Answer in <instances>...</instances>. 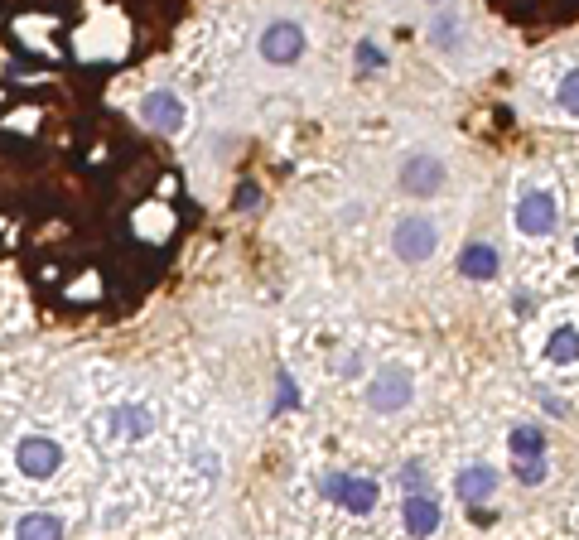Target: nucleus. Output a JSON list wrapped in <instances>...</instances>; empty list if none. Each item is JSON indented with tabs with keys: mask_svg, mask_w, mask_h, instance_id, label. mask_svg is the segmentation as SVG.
I'll return each instance as SVG.
<instances>
[{
	"mask_svg": "<svg viewBox=\"0 0 579 540\" xmlns=\"http://www.w3.org/2000/svg\"><path fill=\"white\" fill-rule=\"evenodd\" d=\"M160 434V415L145 401H111L92 415V444L107 449V454H126V449H140Z\"/></svg>",
	"mask_w": 579,
	"mask_h": 540,
	"instance_id": "1",
	"label": "nucleus"
},
{
	"mask_svg": "<svg viewBox=\"0 0 579 540\" xmlns=\"http://www.w3.org/2000/svg\"><path fill=\"white\" fill-rule=\"evenodd\" d=\"M560 213H565V198H560V189H555L551 179L531 174L512 193V232L531 246L551 242L555 232H560Z\"/></svg>",
	"mask_w": 579,
	"mask_h": 540,
	"instance_id": "2",
	"label": "nucleus"
},
{
	"mask_svg": "<svg viewBox=\"0 0 579 540\" xmlns=\"http://www.w3.org/2000/svg\"><path fill=\"white\" fill-rule=\"evenodd\" d=\"M10 473L25 487H49L68 473V444L58 434L44 430H25L10 444Z\"/></svg>",
	"mask_w": 579,
	"mask_h": 540,
	"instance_id": "3",
	"label": "nucleus"
},
{
	"mask_svg": "<svg viewBox=\"0 0 579 540\" xmlns=\"http://www.w3.org/2000/svg\"><path fill=\"white\" fill-rule=\"evenodd\" d=\"M425 44H430V54L440 58V63H449V68H469L473 44H478V29H473L469 10H464L459 0L435 5V10H430V25H425Z\"/></svg>",
	"mask_w": 579,
	"mask_h": 540,
	"instance_id": "4",
	"label": "nucleus"
},
{
	"mask_svg": "<svg viewBox=\"0 0 579 540\" xmlns=\"http://www.w3.org/2000/svg\"><path fill=\"white\" fill-rule=\"evenodd\" d=\"M319 497L348 516H377V507H382V478L353 473V468H329L319 478Z\"/></svg>",
	"mask_w": 579,
	"mask_h": 540,
	"instance_id": "5",
	"label": "nucleus"
},
{
	"mask_svg": "<svg viewBox=\"0 0 579 540\" xmlns=\"http://www.w3.org/2000/svg\"><path fill=\"white\" fill-rule=\"evenodd\" d=\"M367 410L372 415H406L415 405V367L401 357H386L377 362V372L367 377Z\"/></svg>",
	"mask_w": 579,
	"mask_h": 540,
	"instance_id": "6",
	"label": "nucleus"
},
{
	"mask_svg": "<svg viewBox=\"0 0 579 540\" xmlns=\"http://www.w3.org/2000/svg\"><path fill=\"white\" fill-rule=\"evenodd\" d=\"M309 54V25L300 15H271L256 29V58L266 68H295Z\"/></svg>",
	"mask_w": 579,
	"mask_h": 540,
	"instance_id": "7",
	"label": "nucleus"
},
{
	"mask_svg": "<svg viewBox=\"0 0 579 540\" xmlns=\"http://www.w3.org/2000/svg\"><path fill=\"white\" fill-rule=\"evenodd\" d=\"M222 478H227L222 449H193L189 459L179 463V473H174V492H179L184 507H208L222 492Z\"/></svg>",
	"mask_w": 579,
	"mask_h": 540,
	"instance_id": "8",
	"label": "nucleus"
},
{
	"mask_svg": "<svg viewBox=\"0 0 579 540\" xmlns=\"http://www.w3.org/2000/svg\"><path fill=\"white\" fill-rule=\"evenodd\" d=\"M396 184H401V193H411L420 203L440 198L444 184H449V160H444L440 150H430V145H411L396 160Z\"/></svg>",
	"mask_w": 579,
	"mask_h": 540,
	"instance_id": "9",
	"label": "nucleus"
},
{
	"mask_svg": "<svg viewBox=\"0 0 579 540\" xmlns=\"http://www.w3.org/2000/svg\"><path fill=\"white\" fill-rule=\"evenodd\" d=\"M440 217L435 213H401L391 222V256L401 266H425L440 251Z\"/></svg>",
	"mask_w": 579,
	"mask_h": 540,
	"instance_id": "10",
	"label": "nucleus"
},
{
	"mask_svg": "<svg viewBox=\"0 0 579 540\" xmlns=\"http://www.w3.org/2000/svg\"><path fill=\"white\" fill-rule=\"evenodd\" d=\"M136 121L145 126V131L155 135H169V140H184L193 126V111L189 102L174 92V87H145L136 102Z\"/></svg>",
	"mask_w": 579,
	"mask_h": 540,
	"instance_id": "11",
	"label": "nucleus"
},
{
	"mask_svg": "<svg viewBox=\"0 0 579 540\" xmlns=\"http://www.w3.org/2000/svg\"><path fill=\"white\" fill-rule=\"evenodd\" d=\"M401 531L406 536H440L444 531V502L435 487H411L401 492Z\"/></svg>",
	"mask_w": 579,
	"mask_h": 540,
	"instance_id": "12",
	"label": "nucleus"
},
{
	"mask_svg": "<svg viewBox=\"0 0 579 540\" xmlns=\"http://www.w3.org/2000/svg\"><path fill=\"white\" fill-rule=\"evenodd\" d=\"M497 492H502V473H497L488 459H469L454 468V497L464 502V507H488V502H497Z\"/></svg>",
	"mask_w": 579,
	"mask_h": 540,
	"instance_id": "13",
	"label": "nucleus"
},
{
	"mask_svg": "<svg viewBox=\"0 0 579 540\" xmlns=\"http://www.w3.org/2000/svg\"><path fill=\"white\" fill-rule=\"evenodd\" d=\"M454 270H459L464 280H473V285H488V280L502 275V251H497V242H488V237H473V242L459 251Z\"/></svg>",
	"mask_w": 579,
	"mask_h": 540,
	"instance_id": "14",
	"label": "nucleus"
},
{
	"mask_svg": "<svg viewBox=\"0 0 579 540\" xmlns=\"http://www.w3.org/2000/svg\"><path fill=\"white\" fill-rule=\"evenodd\" d=\"M546 367H555V372H575L579 367V324L575 319H560V324L546 333Z\"/></svg>",
	"mask_w": 579,
	"mask_h": 540,
	"instance_id": "15",
	"label": "nucleus"
},
{
	"mask_svg": "<svg viewBox=\"0 0 579 540\" xmlns=\"http://www.w3.org/2000/svg\"><path fill=\"white\" fill-rule=\"evenodd\" d=\"M10 531H15L20 540H63V536H68V516L34 507V512L15 516V521H10Z\"/></svg>",
	"mask_w": 579,
	"mask_h": 540,
	"instance_id": "16",
	"label": "nucleus"
},
{
	"mask_svg": "<svg viewBox=\"0 0 579 540\" xmlns=\"http://www.w3.org/2000/svg\"><path fill=\"white\" fill-rule=\"evenodd\" d=\"M131 232H136L140 242H165L169 232H174V213H169L160 198H155V203H140L136 213H131Z\"/></svg>",
	"mask_w": 579,
	"mask_h": 540,
	"instance_id": "17",
	"label": "nucleus"
},
{
	"mask_svg": "<svg viewBox=\"0 0 579 540\" xmlns=\"http://www.w3.org/2000/svg\"><path fill=\"white\" fill-rule=\"evenodd\" d=\"M507 449H512V459H536V454H546V430L536 420H517L507 430Z\"/></svg>",
	"mask_w": 579,
	"mask_h": 540,
	"instance_id": "18",
	"label": "nucleus"
},
{
	"mask_svg": "<svg viewBox=\"0 0 579 540\" xmlns=\"http://www.w3.org/2000/svg\"><path fill=\"white\" fill-rule=\"evenodd\" d=\"M353 68H358V73H386V68H391V49H386L377 34H362L358 49H353Z\"/></svg>",
	"mask_w": 579,
	"mask_h": 540,
	"instance_id": "19",
	"label": "nucleus"
},
{
	"mask_svg": "<svg viewBox=\"0 0 579 540\" xmlns=\"http://www.w3.org/2000/svg\"><path fill=\"white\" fill-rule=\"evenodd\" d=\"M555 107L565 111V121H575L579 126V63L555 78Z\"/></svg>",
	"mask_w": 579,
	"mask_h": 540,
	"instance_id": "20",
	"label": "nucleus"
},
{
	"mask_svg": "<svg viewBox=\"0 0 579 540\" xmlns=\"http://www.w3.org/2000/svg\"><path fill=\"white\" fill-rule=\"evenodd\" d=\"M512 478L522 487H546L551 483V454H536V459H512Z\"/></svg>",
	"mask_w": 579,
	"mask_h": 540,
	"instance_id": "21",
	"label": "nucleus"
},
{
	"mask_svg": "<svg viewBox=\"0 0 579 540\" xmlns=\"http://www.w3.org/2000/svg\"><path fill=\"white\" fill-rule=\"evenodd\" d=\"M49 20H39V15H25V20H15V34H20V44H29V49H49Z\"/></svg>",
	"mask_w": 579,
	"mask_h": 540,
	"instance_id": "22",
	"label": "nucleus"
},
{
	"mask_svg": "<svg viewBox=\"0 0 579 540\" xmlns=\"http://www.w3.org/2000/svg\"><path fill=\"white\" fill-rule=\"evenodd\" d=\"M362 362H367V348H343V357L333 362V377L358 381V377H362Z\"/></svg>",
	"mask_w": 579,
	"mask_h": 540,
	"instance_id": "23",
	"label": "nucleus"
},
{
	"mask_svg": "<svg viewBox=\"0 0 579 540\" xmlns=\"http://www.w3.org/2000/svg\"><path fill=\"white\" fill-rule=\"evenodd\" d=\"M68 299H102V275H97V270L78 275V280L68 285Z\"/></svg>",
	"mask_w": 579,
	"mask_h": 540,
	"instance_id": "24",
	"label": "nucleus"
},
{
	"mask_svg": "<svg viewBox=\"0 0 579 540\" xmlns=\"http://www.w3.org/2000/svg\"><path fill=\"white\" fill-rule=\"evenodd\" d=\"M411 487H430V468H425L420 459L401 463V492H411Z\"/></svg>",
	"mask_w": 579,
	"mask_h": 540,
	"instance_id": "25",
	"label": "nucleus"
},
{
	"mask_svg": "<svg viewBox=\"0 0 579 540\" xmlns=\"http://www.w3.org/2000/svg\"><path fill=\"white\" fill-rule=\"evenodd\" d=\"M5 126H10V131H39V111L34 107H20V111H10V116H5Z\"/></svg>",
	"mask_w": 579,
	"mask_h": 540,
	"instance_id": "26",
	"label": "nucleus"
},
{
	"mask_svg": "<svg viewBox=\"0 0 579 540\" xmlns=\"http://www.w3.org/2000/svg\"><path fill=\"white\" fill-rule=\"evenodd\" d=\"M256 208H261V189H256V184H242V189H237V213H256Z\"/></svg>",
	"mask_w": 579,
	"mask_h": 540,
	"instance_id": "27",
	"label": "nucleus"
},
{
	"mask_svg": "<svg viewBox=\"0 0 579 540\" xmlns=\"http://www.w3.org/2000/svg\"><path fill=\"white\" fill-rule=\"evenodd\" d=\"M541 396V405H546V415H570V405L560 401V396H551V391H536Z\"/></svg>",
	"mask_w": 579,
	"mask_h": 540,
	"instance_id": "28",
	"label": "nucleus"
},
{
	"mask_svg": "<svg viewBox=\"0 0 579 540\" xmlns=\"http://www.w3.org/2000/svg\"><path fill=\"white\" fill-rule=\"evenodd\" d=\"M280 405H300V391H295V377H280Z\"/></svg>",
	"mask_w": 579,
	"mask_h": 540,
	"instance_id": "29",
	"label": "nucleus"
},
{
	"mask_svg": "<svg viewBox=\"0 0 579 540\" xmlns=\"http://www.w3.org/2000/svg\"><path fill=\"white\" fill-rule=\"evenodd\" d=\"M570 256H575V261H579V227H575V232H570Z\"/></svg>",
	"mask_w": 579,
	"mask_h": 540,
	"instance_id": "30",
	"label": "nucleus"
},
{
	"mask_svg": "<svg viewBox=\"0 0 579 540\" xmlns=\"http://www.w3.org/2000/svg\"><path fill=\"white\" fill-rule=\"evenodd\" d=\"M420 5H425V10H435V5H449V0H420Z\"/></svg>",
	"mask_w": 579,
	"mask_h": 540,
	"instance_id": "31",
	"label": "nucleus"
}]
</instances>
